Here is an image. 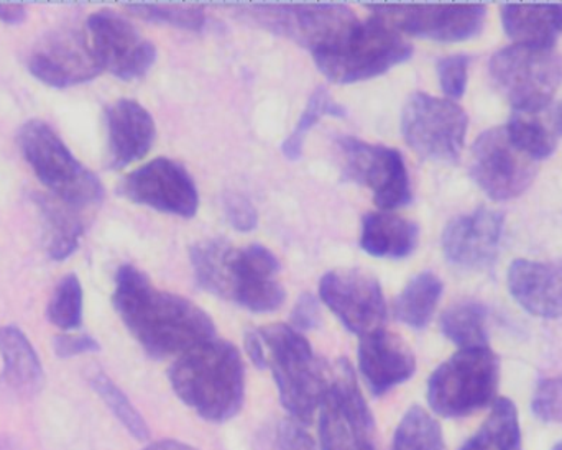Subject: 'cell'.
<instances>
[{
	"label": "cell",
	"mask_w": 562,
	"mask_h": 450,
	"mask_svg": "<svg viewBox=\"0 0 562 450\" xmlns=\"http://www.w3.org/2000/svg\"><path fill=\"white\" fill-rule=\"evenodd\" d=\"M392 450H446L441 426L428 412L413 406L396 428Z\"/></svg>",
	"instance_id": "4dcf8cb0"
},
{
	"label": "cell",
	"mask_w": 562,
	"mask_h": 450,
	"mask_svg": "<svg viewBox=\"0 0 562 450\" xmlns=\"http://www.w3.org/2000/svg\"><path fill=\"white\" fill-rule=\"evenodd\" d=\"M347 180L369 188L382 210H396L412 201L408 170L395 148L370 145L353 137L337 140Z\"/></svg>",
	"instance_id": "7c38bea8"
},
{
	"label": "cell",
	"mask_w": 562,
	"mask_h": 450,
	"mask_svg": "<svg viewBox=\"0 0 562 450\" xmlns=\"http://www.w3.org/2000/svg\"><path fill=\"white\" fill-rule=\"evenodd\" d=\"M246 350L247 356L252 360L254 365L257 369L263 370L267 369L266 365V352H263L262 342H260L259 336L257 333H249L246 336Z\"/></svg>",
	"instance_id": "b9f144b4"
},
{
	"label": "cell",
	"mask_w": 562,
	"mask_h": 450,
	"mask_svg": "<svg viewBox=\"0 0 562 450\" xmlns=\"http://www.w3.org/2000/svg\"><path fill=\"white\" fill-rule=\"evenodd\" d=\"M109 164L114 170L142 160L157 137L150 112L131 99H121L105 111Z\"/></svg>",
	"instance_id": "44dd1931"
},
{
	"label": "cell",
	"mask_w": 562,
	"mask_h": 450,
	"mask_svg": "<svg viewBox=\"0 0 562 450\" xmlns=\"http://www.w3.org/2000/svg\"><path fill=\"white\" fill-rule=\"evenodd\" d=\"M504 216L495 211H474L456 217L442 234V251L449 263L464 270L491 267L498 254Z\"/></svg>",
	"instance_id": "d6986e66"
},
{
	"label": "cell",
	"mask_w": 562,
	"mask_h": 450,
	"mask_svg": "<svg viewBox=\"0 0 562 450\" xmlns=\"http://www.w3.org/2000/svg\"><path fill=\"white\" fill-rule=\"evenodd\" d=\"M548 111V109H547ZM515 112L507 124V134L521 151L535 161L547 160L554 154L562 135L557 109L544 112Z\"/></svg>",
	"instance_id": "4316f807"
},
{
	"label": "cell",
	"mask_w": 562,
	"mask_h": 450,
	"mask_svg": "<svg viewBox=\"0 0 562 450\" xmlns=\"http://www.w3.org/2000/svg\"><path fill=\"white\" fill-rule=\"evenodd\" d=\"M471 173L491 200L510 201L533 184L538 161L512 142L507 128H491L475 140Z\"/></svg>",
	"instance_id": "8fae6325"
},
{
	"label": "cell",
	"mask_w": 562,
	"mask_h": 450,
	"mask_svg": "<svg viewBox=\"0 0 562 450\" xmlns=\"http://www.w3.org/2000/svg\"><path fill=\"white\" fill-rule=\"evenodd\" d=\"M121 193L132 203L187 220L200 206L193 178L187 168L168 158H157L132 171L122 183Z\"/></svg>",
	"instance_id": "e0dca14e"
},
{
	"label": "cell",
	"mask_w": 562,
	"mask_h": 450,
	"mask_svg": "<svg viewBox=\"0 0 562 450\" xmlns=\"http://www.w3.org/2000/svg\"><path fill=\"white\" fill-rule=\"evenodd\" d=\"M326 115L346 117L347 111L342 105L337 104V102L330 98L329 91H327L326 88H317L316 91L311 94L306 109H304L303 114H301L296 127L293 128V132L288 135L286 140L281 145V151H283L288 160H300L301 154H303L304 138L310 134L311 128H313L321 119L326 117Z\"/></svg>",
	"instance_id": "1f68e13d"
},
{
	"label": "cell",
	"mask_w": 562,
	"mask_h": 450,
	"mask_svg": "<svg viewBox=\"0 0 562 450\" xmlns=\"http://www.w3.org/2000/svg\"><path fill=\"white\" fill-rule=\"evenodd\" d=\"M33 78L49 88H71L92 81L102 71L89 36L81 30L65 29L48 33L29 58Z\"/></svg>",
	"instance_id": "2e32d148"
},
{
	"label": "cell",
	"mask_w": 562,
	"mask_h": 450,
	"mask_svg": "<svg viewBox=\"0 0 562 450\" xmlns=\"http://www.w3.org/2000/svg\"><path fill=\"white\" fill-rule=\"evenodd\" d=\"M321 450H375V425L347 360H337L319 406Z\"/></svg>",
	"instance_id": "9c48e42d"
},
{
	"label": "cell",
	"mask_w": 562,
	"mask_h": 450,
	"mask_svg": "<svg viewBox=\"0 0 562 450\" xmlns=\"http://www.w3.org/2000/svg\"><path fill=\"white\" fill-rule=\"evenodd\" d=\"M439 85L448 98L464 95L469 79V58L465 55L448 56L438 63Z\"/></svg>",
	"instance_id": "8d00e7d4"
},
{
	"label": "cell",
	"mask_w": 562,
	"mask_h": 450,
	"mask_svg": "<svg viewBox=\"0 0 562 450\" xmlns=\"http://www.w3.org/2000/svg\"><path fill=\"white\" fill-rule=\"evenodd\" d=\"M502 23L515 45L553 48L562 36V5L508 3L502 7Z\"/></svg>",
	"instance_id": "cb8c5ba5"
},
{
	"label": "cell",
	"mask_w": 562,
	"mask_h": 450,
	"mask_svg": "<svg viewBox=\"0 0 562 450\" xmlns=\"http://www.w3.org/2000/svg\"><path fill=\"white\" fill-rule=\"evenodd\" d=\"M533 415L543 423H562V376L543 380L531 402Z\"/></svg>",
	"instance_id": "d590c367"
},
{
	"label": "cell",
	"mask_w": 562,
	"mask_h": 450,
	"mask_svg": "<svg viewBox=\"0 0 562 450\" xmlns=\"http://www.w3.org/2000/svg\"><path fill=\"white\" fill-rule=\"evenodd\" d=\"M19 145L36 178L72 210L95 206L104 198V188L66 147L48 124L29 121L19 132Z\"/></svg>",
	"instance_id": "8992f818"
},
{
	"label": "cell",
	"mask_w": 562,
	"mask_h": 450,
	"mask_svg": "<svg viewBox=\"0 0 562 450\" xmlns=\"http://www.w3.org/2000/svg\"><path fill=\"white\" fill-rule=\"evenodd\" d=\"M442 294L441 278L431 271H423L409 280L393 306L396 319L412 329H425L435 314Z\"/></svg>",
	"instance_id": "83f0119b"
},
{
	"label": "cell",
	"mask_w": 562,
	"mask_h": 450,
	"mask_svg": "<svg viewBox=\"0 0 562 450\" xmlns=\"http://www.w3.org/2000/svg\"><path fill=\"white\" fill-rule=\"evenodd\" d=\"M89 383H91L92 390L98 393L99 398L111 409L112 415L127 429L132 438L138 439V441L148 439L150 429H148L144 416L138 413L128 396L105 373L95 372L89 379Z\"/></svg>",
	"instance_id": "d6a6232c"
},
{
	"label": "cell",
	"mask_w": 562,
	"mask_h": 450,
	"mask_svg": "<svg viewBox=\"0 0 562 450\" xmlns=\"http://www.w3.org/2000/svg\"><path fill=\"white\" fill-rule=\"evenodd\" d=\"M413 48L380 16L353 20L326 45L313 52L317 69L336 85L366 81L402 65Z\"/></svg>",
	"instance_id": "5b68a950"
},
{
	"label": "cell",
	"mask_w": 562,
	"mask_h": 450,
	"mask_svg": "<svg viewBox=\"0 0 562 450\" xmlns=\"http://www.w3.org/2000/svg\"><path fill=\"white\" fill-rule=\"evenodd\" d=\"M134 15L154 23H165L188 32H201L206 26V15L196 7L160 5V3H128Z\"/></svg>",
	"instance_id": "e575fe53"
},
{
	"label": "cell",
	"mask_w": 562,
	"mask_h": 450,
	"mask_svg": "<svg viewBox=\"0 0 562 450\" xmlns=\"http://www.w3.org/2000/svg\"><path fill=\"white\" fill-rule=\"evenodd\" d=\"M276 450H317L313 438L304 431L300 423L284 419L279 423L273 439Z\"/></svg>",
	"instance_id": "f35d334b"
},
{
	"label": "cell",
	"mask_w": 562,
	"mask_h": 450,
	"mask_svg": "<svg viewBox=\"0 0 562 450\" xmlns=\"http://www.w3.org/2000/svg\"><path fill=\"white\" fill-rule=\"evenodd\" d=\"M507 280L512 296L527 313L543 319L562 317V265L515 260Z\"/></svg>",
	"instance_id": "7402d4cb"
},
{
	"label": "cell",
	"mask_w": 562,
	"mask_h": 450,
	"mask_svg": "<svg viewBox=\"0 0 562 450\" xmlns=\"http://www.w3.org/2000/svg\"><path fill=\"white\" fill-rule=\"evenodd\" d=\"M112 303L128 333L154 359L183 356L216 336L213 319L200 306L158 290L132 265L119 268Z\"/></svg>",
	"instance_id": "6da1fadb"
},
{
	"label": "cell",
	"mask_w": 562,
	"mask_h": 450,
	"mask_svg": "<svg viewBox=\"0 0 562 450\" xmlns=\"http://www.w3.org/2000/svg\"><path fill=\"white\" fill-rule=\"evenodd\" d=\"M390 26L435 42H464L484 29V5H372Z\"/></svg>",
	"instance_id": "ac0fdd59"
},
{
	"label": "cell",
	"mask_w": 562,
	"mask_h": 450,
	"mask_svg": "<svg viewBox=\"0 0 562 450\" xmlns=\"http://www.w3.org/2000/svg\"><path fill=\"white\" fill-rule=\"evenodd\" d=\"M0 357L3 363L0 383L7 392L29 398L42 390L45 382L42 362L29 337L19 327H0Z\"/></svg>",
	"instance_id": "603a6c76"
},
{
	"label": "cell",
	"mask_w": 562,
	"mask_h": 450,
	"mask_svg": "<svg viewBox=\"0 0 562 450\" xmlns=\"http://www.w3.org/2000/svg\"><path fill=\"white\" fill-rule=\"evenodd\" d=\"M418 225L393 214H367L360 245L375 258H405L418 245Z\"/></svg>",
	"instance_id": "d4e9b609"
},
{
	"label": "cell",
	"mask_w": 562,
	"mask_h": 450,
	"mask_svg": "<svg viewBox=\"0 0 562 450\" xmlns=\"http://www.w3.org/2000/svg\"><path fill=\"white\" fill-rule=\"evenodd\" d=\"M291 324L297 333H306V330L316 329L321 324L319 304L316 297L311 293H303L297 297L294 304L293 313H291Z\"/></svg>",
	"instance_id": "60d3db41"
},
{
	"label": "cell",
	"mask_w": 562,
	"mask_h": 450,
	"mask_svg": "<svg viewBox=\"0 0 562 450\" xmlns=\"http://www.w3.org/2000/svg\"><path fill=\"white\" fill-rule=\"evenodd\" d=\"M464 109L449 99L416 92L402 111V134L406 144L429 161L454 164L468 134Z\"/></svg>",
	"instance_id": "30bf717a"
},
{
	"label": "cell",
	"mask_w": 562,
	"mask_h": 450,
	"mask_svg": "<svg viewBox=\"0 0 562 450\" xmlns=\"http://www.w3.org/2000/svg\"><path fill=\"white\" fill-rule=\"evenodd\" d=\"M321 300L357 336L382 327L386 316L382 286L373 274L357 268H340L321 278Z\"/></svg>",
	"instance_id": "9a60e30c"
},
{
	"label": "cell",
	"mask_w": 562,
	"mask_h": 450,
	"mask_svg": "<svg viewBox=\"0 0 562 450\" xmlns=\"http://www.w3.org/2000/svg\"><path fill=\"white\" fill-rule=\"evenodd\" d=\"M224 214L227 221L239 232H252L259 224L256 207L246 196L240 194H227L223 201Z\"/></svg>",
	"instance_id": "74e56055"
},
{
	"label": "cell",
	"mask_w": 562,
	"mask_h": 450,
	"mask_svg": "<svg viewBox=\"0 0 562 450\" xmlns=\"http://www.w3.org/2000/svg\"><path fill=\"white\" fill-rule=\"evenodd\" d=\"M553 450H562V441L561 442H558L557 446H554V449Z\"/></svg>",
	"instance_id": "7dc6e473"
},
{
	"label": "cell",
	"mask_w": 562,
	"mask_h": 450,
	"mask_svg": "<svg viewBox=\"0 0 562 450\" xmlns=\"http://www.w3.org/2000/svg\"><path fill=\"white\" fill-rule=\"evenodd\" d=\"M501 362L488 347L461 349L432 372L429 408L442 418H465L494 402Z\"/></svg>",
	"instance_id": "52a82bcc"
},
{
	"label": "cell",
	"mask_w": 562,
	"mask_h": 450,
	"mask_svg": "<svg viewBox=\"0 0 562 450\" xmlns=\"http://www.w3.org/2000/svg\"><path fill=\"white\" fill-rule=\"evenodd\" d=\"M53 350L58 359H72V357L95 353L101 350L98 340L88 334H59L53 339Z\"/></svg>",
	"instance_id": "ab89813d"
},
{
	"label": "cell",
	"mask_w": 562,
	"mask_h": 450,
	"mask_svg": "<svg viewBox=\"0 0 562 450\" xmlns=\"http://www.w3.org/2000/svg\"><path fill=\"white\" fill-rule=\"evenodd\" d=\"M280 402L293 421L307 425L329 389L334 367L319 359L303 334L286 324L257 330Z\"/></svg>",
	"instance_id": "277c9868"
},
{
	"label": "cell",
	"mask_w": 562,
	"mask_h": 450,
	"mask_svg": "<svg viewBox=\"0 0 562 450\" xmlns=\"http://www.w3.org/2000/svg\"><path fill=\"white\" fill-rule=\"evenodd\" d=\"M491 76L515 112H543L562 85V58L553 48L512 45L492 56Z\"/></svg>",
	"instance_id": "ba28073f"
},
{
	"label": "cell",
	"mask_w": 562,
	"mask_h": 450,
	"mask_svg": "<svg viewBox=\"0 0 562 450\" xmlns=\"http://www.w3.org/2000/svg\"><path fill=\"white\" fill-rule=\"evenodd\" d=\"M142 450H198L193 446L184 445V442L173 441V439H165V441H157L154 445L147 446Z\"/></svg>",
	"instance_id": "ee69618b"
},
{
	"label": "cell",
	"mask_w": 562,
	"mask_h": 450,
	"mask_svg": "<svg viewBox=\"0 0 562 450\" xmlns=\"http://www.w3.org/2000/svg\"><path fill=\"white\" fill-rule=\"evenodd\" d=\"M557 112H558V119H560V124H561V128H562V104L560 105V108L557 109Z\"/></svg>",
	"instance_id": "bcb514c9"
},
{
	"label": "cell",
	"mask_w": 562,
	"mask_h": 450,
	"mask_svg": "<svg viewBox=\"0 0 562 450\" xmlns=\"http://www.w3.org/2000/svg\"><path fill=\"white\" fill-rule=\"evenodd\" d=\"M0 450H20L19 445L9 436H0Z\"/></svg>",
	"instance_id": "f6af8a7d"
},
{
	"label": "cell",
	"mask_w": 562,
	"mask_h": 450,
	"mask_svg": "<svg viewBox=\"0 0 562 450\" xmlns=\"http://www.w3.org/2000/svg\"><path fill=\"white\" fill-rule=\"evenodd\" d=\"M36 210L42 217L43 245L46 254L52 260H68L82 235L81 221L72 213V207L63 206L61 201L49 200V198L36 194L33 196Z\"/></svg>",
	"instance_id": "484cf974"
},
{
	"label": "cell",
	"mask_w": 562,
	"mask_h": 450,
	"mask_svg": "<svg viewBox=\"0 0 562 450\" xmlns=\"http://www.w3.org/2000/svg\"><path fill=\"white\" fill-rule=\"evenodd\" d=\"M461 450H524L520 418L514 402L501 398L487 421Z\"/></svg>",
	"instance_id": "f1b7e54d"
},
{
	"label": "cell",
	"mask_w": 562,
	"mask_h": 450,
	"mask_svg": "<svg viewBox=\"0 0 562 450\" xmlns=\"http://www.w3.org/2000/svg\"><path fill=\"white\" fill-rule=\"evenodd\" d=\"M53 326L63 330L78 329L82 320V286L76 274L69 273L59 281L46 307Z\"/></svg>",
	"instance_id": "836d02e7"
},
{
	"label": "cell",
	"mask_w": 562,
	"mask_h": 450,
	"mask_svg": "<svg viewBox=\"0 0 562 450\" xmlns=\"http://www.w3.org/2000/svg\"><path fill=\"white\" fill-rule=\"evenodd\" d=\"M26 9L22 3H0V22L20 25L25 22Z\"/></svg>",
	"instance_id": "7bdbcfd3"
},
{
	"label": "cell",
	"mask_w": 562,
	"mask_h": 450,
	"mask_svg": "<svg viewBox=\"0 0 562 450\" xmlns=\"http://www.w3.org/2000/svg\"><path fill=\"white\" fill-rule=\"evenodd\" d=\"M239 13L260 29L306 46L311 53L326 45L344 26L357 19L349 7L339 3L252 5L243 7Z\"/></svg>",
	"instance_id": "5bb4252c"
},
{
	"label": "cell",
	"mask_w": 562,
	"mask_h": 450,
	"mask_svg": "<svg viewBox=\"0 0 562 450\" xmlns=\"http://www.w3.org/2000/svg\"><path fill=\"white\" fill-rule=\"evenodd\" d=\"M89 42L101 63L122 81L147 75L157 59V49L131 20L114 10H99L88 19Z\"/></svg>",
	"instance_id": "4fadbf2b"
},
{
	"label": "cell",
	"mask_w": 562,
	"mask_h": 450,
	"mask_svg": "<svg viewBox=\"0 0 562 450\" xmlns=\"http://www.w3.org/2000/svg\"><path fill=\"white\" fill-rule=\"evenodd\" d=\"M198 284L214 296L226 297L252 313H273L284 303L276 255L254 244L236 248L224 240H204L190 251Z\"/></svg>",
	"instance_id": "7a4b0ae2"
},
{
	"label": "cell",
	"mask_w": 562,
	"mask_h": 450,
	"mask_svg": "<svg viewBox=\"0 0 562 450\" xmlns=\"http://www.w3.org/2000/svg\"><path fill=\"white\" fill-rule=\"evenodd\" d=\"M359 370L370 393L383 396L415 375L416 360L402 337L380 327L360 339Z\"/></svg>",
	"instance_id": "ffe728a7"
},
{
	"label": "cell",
	"mask_w": 562,
	"mask_h": 450,
	"mask_svg": "<svg viewBox=\"0 0 562 450\" xmlns=\"http://www.w3.org/2000/svg\"><path fill=\"white\" fill-rule=\"evenodd\" d=\"M441 330L461 349L487 347V311L477 303L456 304L442 314Z\"/></svg>",
	"instance_id": "f546056e"
},
{
	"label": "cell",
	"mask_w": 562,
	"mask_h": 450,
	"mask_svg": "<svg viewBox=\"0 0 562 450\" xmlns=\"http://www.w3.org/2000/svg\"><path fill=\"white\" fill-rule=\"evenodd\" d=\"M178 398L210 423H226L243 409L246 369L234 344L211 339L188 350L171 365Z\"/></svg>",
	"instance_id": "3957f363"
}]
</instances>
